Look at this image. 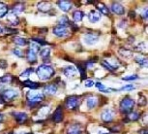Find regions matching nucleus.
<instances>
[{
	"instance_id": "b1692460",
	"label": "nucleus",
	"mask_w": 148,
	"mask_h": 134,
	"mask_svg": "<svg viewBox=\"0 0 148 134\" xmlns=\"http://www.w3.org/2000/svg\"><path fill=\"white\" fill-rule=\"evenodd\" d=\"M23 86H26L30 89H36L40 86V84L39 83H36V82H33V81H30V80H26V81H23Z\"/></svg>"
},
{
	"instance_id": "4c0bfd02",
	"label": "nucleus",
	"mask_w": 148,
	"mask_h": 134,
	"mask_svg": "<svg viewBox=\"0 0 148 134\" xmlns=\"http://www.w3.org/2000/svg\"><path fill=\"white\" fill-rule=\"evenodd\" d=\"M13 54L16 55L18 57H23V52H22L21 50H19V49H14Z\"/></svg>"
},
{
	"instance_id": "9b49d317",
	"label": "nucleus",
	"mask_w": 148,
	"mask_h": 134,
	"mask_svg": "<svg viewBox=\"0 0 148 134\" xmlns=\"http://www.w3.org/2000/svg\"><path fill=\"white\" fill-rule=\"evenodd\" d=\"M58 7L60 8L61 11L63 12H69L72 9L73 3L71 1H67V0H61V1H57Z\"/></svg>"
},
{
	"instance_id": "09e8293b",
	"label": "nucleus",
	"mask_w": 148,
	"mask_h": 134,
	"mask_svg": "<svg viewBox=\"0 0 148 134\" xmlns=\"http://www.w3.org/2000/svg\"><path fill=\"white\" fill-rule=\"evenodd\" d=\"M4 32V29H3V27H2L1 26H0V34H2V33Z\"/></svg>"
},
{
	"instance_id": "f257e3e1",
	"label": "nucleus",
	"mask_w": 148,
	"mask_h": 134,
	"mask_svg": "<svg viewBox=\"0 0 148 134\" xmlns=\"http://www.w3.org/2000/svg\"><path fill=\"white\" fill-rule=\"evenodd\" d=\"M36 74H37V76L40 80L46 81L54 76L55 70L53 69V67H51V65L42 64L36 69Z\"/></svg>"
},
{
	"instance_id": "473e14b6",
	"label": "nucleus",
	"mask_w": 148,
	"mask_h": 134,
	"mask_svg": "<svg viewBox=\"0 0 148 134\" xmlns=\"http://www.w3.org/2000/svg\"><path fill=\"white\" fill-rule=\"evenodd\" d=\"M51 55V48H44L40 50V55L44 58H47Z\"/></svg>"
},
{
	"instance_id": "f3484780",
	"label": "nucleus",
	"mask_w": 148,
	"mask_h": 134,
	"mask_svg": "<svg viewBox=\"0 0 148 134\" xmlns=\"http://www.w3.org/2000/svg\"><path fill=\"white\" fill-rule=\"evenodd\" d=\"M66 134H82V128L79 124H71L67 129Z\"/></svg>"
},
{
	"instance_id": "6e6552de",
	"label": "nucleus",
	"mask_w": 148,
	"mask_h": 134,
	"mask_svg": "<svg viewBox=\"0 0 148 134\" xmlns=\"http://www.w3.org/2000/svg\"><path fill=\"white\" fill-rule=\"evenodd\" d=\"M12 115H13L14 118H15L16 122L19 124H25L27 119H28L27 115L25 113H23V112H13Z\"/></svg>"
},
{
	"instance_id": "c9c22d12",
	"label": "nucleus",
	"mask_w": 148,
	"mask_h": 134,
	"mask_svg": "<svg viewBox=\"0 0 148 134\" xmlns=\"http://www.w3.org/2000/svg\"><path fill=\"white\" fill-rule=\"evenodd\" d=\"M133 89H135V86L133 85H127L125 86H122V88H119L118 90L119 91H130V90H133Z\"/></svg>"
},
{
	"instance_id": "ea45409f",
	"label": "nucleus",
	"mask_w": 148,
	"mask_h": 134,
	"mask_svg": "<svg viewBox=\"0 0 148 134\" xmlns=\"http://www.w3.org/2000/svg\"><path fill=\"white\" fill-rule=\"evenodd\" d=\"M30 49L34 50V51L37 52L38 51H40V46H39L38 44H36L35 42H31V44H30Z\"/></svg>"
},
{
	"instance_id": "72a5a7b5",
	"label": "nucleus",
	"mask_w": 148,
	"mask_h": 134,
	"mask_svg": "<svg viewBox=\"0 0 148 134\" xmlns=\"http://www.w3.org/2000/svg\"><path fill=\"white\" fill-rule=\"evenodd\" d=\"M96 88L99 89L100 91H102V93H110V88H107L106 86L103 85V84L101 82H97L96 83Z\"/></svg>"
},
{
	"instance_id": "a18cd8bd",
	"label": "nucleus",
	"mask_w": 148,
	"mask_h": 134,
	"mask_svg": "<svg viewBox=\"0 0 148 134\" xmlns=\"http://www.w3.org/2000/svg\"><path fill=\"white\" fill-rule=\"evenodd\" d=\"M138 76H136V75H131V76L124 77L123 78V81H133V80L138 79Z\"/></svg>"
},
{
	"instance_id": "423d86ee",
	"label": "nucleus",
	"mask_w": 148,
	"mask_h": 134,
	"mask_svg": "<svg viewBox=\"0 0 148 134\" xmlns=\"http://www.w3.org/2000/svg\"><path fill=\"white\" fill-rule=\"evenodd\" d=\"M27 99H28V102L34 103V104L37 105L44 99V94L40 93H34V91H31V93H27Z\"/></svg>"
},
{
	"instance_id": "a19ab883",
	"label": "nucleus",
	"mask_w": 148,
	"mask_h": 134,
	"mask_svg": "<svg viewBox=\"0 0 148 134\" xmlns=\"http://www.w3.org/2000/svg\"><path fill=\"white\" fill-rule=\"evenodd\" d=\"M136 51H144V50L147 49V47L145 46V44L143 43V42H141V43H139V45H138L136 46Z\"/></svg>"
},
{
	"instance_id": "c03bdc74",
	"label": "nucleus",
	"mask_w": 148,
	"mask_h": 134,
	"mask_svg": "<svg viewBox=\"0 0 148 134\" xmlns=\"http://www.w3.org/2000/svg\"><path fill=\"white\" fill-rule=\"evenodd\" d=\"M8 67V62L5 59H0V68L6 69Z\"/></svg>"
},
{
	"instance_id": "79ce46f5",
	"label": "nucleus",
	"mask_w": 148,
	"mask_h": 134,
	"mask_svg": "<svg viewBox=\"0 0 148 134\" xmlns=\"http://www.w3.org/2000/svg\"><path fill=\"white\" fill-rule=\"evenodd\" d=\"M84 85L86 88H92V86H94V81L91 79H87V80H85Z\"/></svg>"
},
{
	"instance_id": "c85d7f7f",
	"label": "nucleus",
	"mask_w": 148,
	"mask_h": 134,
	"mask_svg": "<svg viewBox=\"0 0 148 134\" xmlns=\"http://www.w3.org/2000/svg\"><path fill=\"white\" fill-rule=\"evenodd\" d=\"M119 54L122 55L123 57H126V58H130L133 57V52L130 50L127 49H120L119 50Z\"/></svg>"
},
{
	"instance_id": "5701e85b",
	"label": "nucleus",
	"mask_w": 148,
	"mask_h": 134,
	"mask_svg": "<svg viewBox=\"0 0 148 134\" xmlns=\"http://www.w3.org/2000/svg\"><path fill=\"white\" fill-rule=\"evenodd\" d=\"M83 16H84V14H83L82 11L76 10L74 13H73V19H74L75 22H79L82 21Z\"/></svg>"
},
{
	"instance_id": "9d476101",
	"label": "nucleus",
	"mask_w": 148,
	"mask_h": 134,
	"mask_svg": "<svg viewBox=\"0 0 148 134\" xmlns=\"http://www.w3.org/2000/svg\"><path fill=\"white\" fill-rule=\"evenodd\" d=\"M110 10L112 11V13L116 14V15H124L125 13V8L123 6L122 4L118 3V2H114V3L111 4V7H110Z\"/></svg>"
},
{
	"instance_id": "c756f323",
	"label": "nucleus",
	"mask_w": 148,
	"mask_h": 134,
	"mask_svg": "<svg viewBox=\"0 0 148 134\" xmlns=\"http://www.w3.org/2000/svg\"><path fill=\"white\" fill-rule=\"evenodd\" d=\"M8 14V7L7 5L3 3V2H0V18H3Z\"/></svg>"
},
{
	"instance_id": "f8f14e48",
	"label": "nucleus",
	"mask_w": 148,
	"mask_h": 134,
	"mask_svg": "<svg viewBox=\"0 0 148 134\" xmlns=\"http://www.w3.org/2000/svg\"><path fill=\"white\" fill-rule=\"evenodd\" d=\"M63 110L62 108L60 107V106H58L56 108V110L54 111L53 115H52V121L54 122H61L63 121Z\"/></svg>"
},
{
	"instance_id": "3c124183",
	"label": "nucleus",
	"mask_w": 148,
	"mask_h": 134,
	"mask_svg": "<svg viewBox=\"0 0 148 134\" xmlns=\"http://www.w3.org/2000/svg\"><path fill=\"white\" fill-rule=\"evenodd\" d=\"M2 88H2V86H0V90H2Z\"/></svg>"
},
{
	"instance_id": "f03ea898",
	"label": "nucleus",
	"mask_w": 148,
	"mask_h": 134,
	"mask_svg": "<svg viewBox=\"0 0 148 134\" xmlns=\"http://www.w3.org/2000/svg\"><path fill=\"white\" fill-rule=\"evenodd\" d=\"M135 107V101L130 96L124 97L119 105V110L122 114H129Z\"/></svg>"
},
{
	"instance_id": "412c9836",
	"label": "nucleus",
	"mask_w": 148,
	"mask_h": 134,
	"mask_svg": "<svg viewBox=\"0 0 148 134\" xmlns=\"http://www.w3.org/2000/svg\"><path fill=\"white\" fill-rule=\"evenodd\" d=\"M86 104L88 109H94L98 105V98L95 96H89L86 100Z\"/></svg>"
},
{
	"instance_id": "e433bc0d",
	"label": "nucleus",
	"mask_w": 148,
	"mask_h": 134,
	"mask_svg": "<svg viewBox=\"0 0 148 134\" xmlns=\"http://www.w3.org/2000/svg\"><path fill=\"white\" fill-rule=\"evenodd\" d=\"M32 41L35 42L36 44H38L39 46L40 45H47V42L43 40V39H40V38H32Z\"/></svg>"
},
{
	"instance_id": "cd10ccee",
	"label": "nucleus",
	"mask_w": 148,
	"mask_h": 134,
	"mask_svg": "<svg viewBox=\"0 0 148 134\" xmlns=\"http://www.w3.org/2000/svg\"><path fill=\"white\" fill-rule=\"evenodd\" d=\"M135 60H136V62L138 63L141 67H147L148 61H147V58L146 57H138H138H135Z\"/></svg>"
},
{
	"instance_id": "ddd939ff",
	"label": "nucleus",
	"mask_w": 148,
	"mask_h": 134,
	"mask_svg": "<svg viewBox=\"0 0 148 134\" xmlns=\"http://www.w3.org/2000/svg\"><path fill=\"white\" fill-rule=\"evenodd\" d=\"M64 75L68 78H74L75 76L77 75V68L75 66H72V65H69L64 68V71H63Z\"/></svg>"
},
{
	"instance_id": "58836bf2",
	"label": "nucleus",
	"mask_w": 148,
	"mask_h": 134,
	"mask_svg": "<svg viewBox=\"0 0 148 134\" xmlns=\"http://www.w3.org/2000/svg\"><path fill=\"white\" fill-rule=\"evenodd\" d=\"M32 72H33V68H28V69H26L25 71L22 72L21 76V77H28L29 75H31V74H32Z\"/></svg>"
},
{
	"instance_id": "393cba45",
	"label": "nucleus",
	"mask_w": 148,
	"mask_h": 134,
	"mask_svg": "<svg viewBox=\"0 0 148 134\" xmlns=\"http://www.w3.org/2000/svg\"><path fill=\"white\" fill-rule=\"evenodd\" d=\"M13 41L16 46H19V47H24V46H26V45H28V43H29L26 39L21 38V37H15Z\"/></svg>"
},
{
	"instance_id": "49530a36",
	"label": "nucleus",
	"mask_w": 148,
	"mask_h": 134,
	"mask_svg": "<svg viewBox=\"0 0 148 134\" xmlns=\"http://www.w3.org/2000/svg\"><path fill=\"white\" fill-rule=\"evenodd\" d=\"M142 18L144 19H147L148 18V12H147V9H144L143 12H142Z\"/></svg>"
},
{
	"instance_id": "dca6fc26",
	"label": "nucleus",
	"mask_w": 148,
	"mask_h": 134,
	"mask_svg": "<svg viewBox=\"0 0 148 134\" xmlns=\"http://www.w3.org/2000/svg\"><path fill=\"white\" fill-rule=\"evenodd\" d=\"M37 8H38V10L41 11V12L47 13L51 10L52 5L49 3V2H39L37 4Z\"/></svg>"
},
{
	"instance_id": "2f4dec72",
	"label": "nucleus",
	"mask_w": 148,
	"mask_h": 134,
	"mask_svg": "<svg viewBox=\"0 0 148 134\" xmlns=\"http://www.w3.org/2000/svg\"><path fill=\"white\" fill-rule=\"evenodd\" d=\"M58 23H59V26H68L69 24H70V21H69L68 17H66V16L60 17L59 19H58Z\"/></svg>"
},
{
	"instance_id": "7ed1b4c3",
	"label": "nucleus",
	"mask_w": 148,
	"mask_h": 134,
	"mask_svg": "<svg viewBox=\"0 0 148 134\" xmlns=\"http://www.w3.org/2000/svg\"><path fill=\"white\" fill-rule=\"evenodd\" d=\"M79 103H80V98L79 96H69L65 100L66 108L72 111L76 110L79 106Z\"/></svg>"
},
{
	"instance_id": "4468645a",
	"label": "nucleus",
	"mask_w": 148,
	"mask_h": 134,
	"mask_svg": "<svg viewBox=\"0 0 148 134\" xmlns=\"http://www.w3.org/2000/svg\"><path fill=\"white\" fill-rule=\"evenodd\" d=\"M88 19L91 22L95 23V22L100 21V19H101V14L98 12L97 10H91L88 14Z\"/></svg>"
},
{
	"instance_id": "1a4fd4ad",
	"label": "nucleus",
	"mask_w": 148,
	"mask_h": 134,
	"mask_svg": "<svg viewBox=\"0 0 148 134\" xmlns=\"http://www.w3.org/2000/svg\"><path fill=\"white\" fill-rule=\"evenodd\" d=\"M98 40H99V36L95 35V34H93V33H86V34L84 35V37H83V41H84V43L86 45H89V46L96 44L98 42Z\"/></svg>"
},
{
	"instance_id": "20e7f679",
	"label": "nucleus",
	"mask_w": 148,
	"mask_h": 134,
	"mask_svg": "<svg viewBox=\"0 0 148 134\" xmlns=\"http://www.w3.org/2000/svg\"><path fill=\"white\" fill-rule=\"evenodd\" d=\"M52 32H53V34L55 36H57V37H59V38L67 37V36L70 35V31H69L68 26H59V24L53 27V29H52Z\"/></svg>"
},
{
	"instance_id": "7c9ffc66",
	"label": "nucleus",
	"mask_w": 148,
	"mask_h": 134,
	"mask_svg": "<svg viewBox=\"0 0 148 134\" xmlns=\"http://www.w3.org/2000/svg\"><path fill=\"white\" fill-rule=\"evenodd\" d=\"M13 76L12 75H4V76L0 77V84H10L13 81Z\"/></svg>"
},
{
	"instance_id": "bb28decb",
	"label": "nucleus",
	"mask_w": 148,
	"mask_h": 134,
	"mask_svg": "<svg viewBox=\"0 0 148 134\" xmlns=\"http://www.w3.org/2000/svg\"><path fill=\"white\" fill-rule=\"evenodd\" d=\"M102 65L103 67H105L106 69H108V71H110V72H112L114 70H116L118 67L115 66V65H113L112 63H110V62H108V60H103L102 61Z\"/></svg>"
},
{
	"instance_id": "de8ad7c7",
	"label": "nucleus",
	"mask_w": 148,
	"mask_h": 134,
	"mask_svg": "<svg viewBox=\"0 0 148 134\" xmlns=\"http://www.w3.org/2000/svg\"><path fill=\"white\" fill-rule=\"evenodd\" d=\"M138 133H139V134H147V133H148V131H147L146 128H142L141 130H139V131H138Z\"/></svg>"
},
{
	"instance_id": "f704fd0d",
	"label": "nucleus",
	"mask_w": 148,
	"mask_h": 134,
	"mask_svg": "<svg viewBox=\"0 0 148 134\" xmlns=\"http://www.w3.org/2000/svg\"><path fill=\"white\" fill-rule=\"evenodd\" d=\"M77 69H79V73H80V79L83 81L84 79H86V73H85L84 68L82 67L80 65H77Z\"/></svg>"
},
{
	"instance_id": "a211bd4d",
	"label": "nucleus",
	"mask_w": 148,
	"mask_h": 134,
	"mask_svg": "<svg viewBox=\"0 0 148 134\" xmlns=\"http://www.w3.org/2000/svg\"><path fill=\"white\" fill-rule=\"evenodd\" d=\"M26 58L30 63L36 62V61H37V52H36L34 50L29 48V50L27 51V54H26Z\"/></svg>"
},
{
	"instance_id": "4be33fe9",
	"label": "nucleus",
	"mask_w": 148,
	"mask_h": 134,
	"mask_svg": "<svg viewBox=\"0 0 148 134\" xmlns=\"http://www.w3.org/2000/svg\"><path fill=\"white\" fill-rule=\"evenodd\" d=\"M139 118H140V114L138 113V112H130L129 114H127L125 119H127L129 122H136L138 121Z\"/></svg>"
},
{
	"instance_id": "a878e982",
	"label": "nucleus",
	"mask_w": 148,
	"mask_h": 134,
	"mask_svg": "<svg viewBox=\"0 0 148 134\" xmlns=\"http://www.w3.org/2000/svg\"><path fill=\"white\" fill-rule=\"evenodd\" d=\"M24 4L23 3H21V2H18V3L15 4L12 8V13L16 14V13H21L24 11Z\"/></svg>"
},
{
	"instance_id": "8fccbe9b",
	"label": "nucleus",
	"mask_w": 148,
	"mask_h": 134,
	"mask_svg": "<svg viewBox=\"0 0 148 134\" xmlns=\"http://www.w3.org/2000/svg\"><path fill=\"white\" fill-rule=\"evenodd\" d=\"M2 119H3V117H2V115H0V122H2Z\"/></svg>"
},
{
	"instance_id": "37998d69",
	"label": "nucleus",
	"mask_w": 148,
	"mask_h": 134,
	"mask_svg": "<svg viewBox=\"0 0 148 134\" xmlns=\"http://www.w3.org/2000/svg\"><path fill=\"white\" fill-rule=\"evenodd\" d=\"M146 98H145V96H140L139 97V100H138V105L139 106H144L146 105Z\"/></svg>"
},
{
	"instance_id": "39448f33",
	"label": "nucleus",
	"mask_w": 148,
	"mask_h": 134,
	"mask_svg": "<svg viewBox=\"0 0 148 134\" xmlns=\"http://www.w3.org/2000/svg\"><path fill=\"white\" fill-rule=\"evenodd\" d=\"M18 96V93L15 89H6L4 90L1 94L2 99L4 100V102H11L13 100H15L16 97Z\"/></svg>"
},
{
	"instance_id": "0eeeda50",
	"label": "nucleus",
	"mask_w": 148,
	"mask_h": 134,
	"mask_svg": "<svg viewBox=\"0 0 148 134\" xmlns=\"http://www.w3.org/2000/svg\"><path fill=\"white\" fill-rule=\"evenodd\" d=\"M101 119L104 122L110 124L114 119V112L111 109H106V110L101 114Z\"/></svg>"
},
{
	"instance_id": "2eb2a0df",
	"label": "nucleus",
	"mask_w": 148,
	"mask_h": 134,
	"mask_svg": "<svg viewBox=\"0 0 148 134\" xmlns=\"http://www.w3.org/2000/svg\"><path fill=\"white\" fill-rule=\"evenodd\" d=\"M44 91L47 95H54L57 93V86L53 84H49L44 88Z\"/></svg>"
},
{
	"instance_id": "aec40b11",
	"label": "nucleus",
	"mask_w": 148,
	"mask_h": 134,
	"mask_svg": "<svg viewBox=\"0 0 148 134\" xmlns=\"http://www.w3.org/2000/svg\"><path fill=\"white\" fill-rule=\"evenodd\" d=\"M96 7H97V11L99 12L100 14H104V15H108L110 14V11H108V8L106 6L105 3H102V2H98L96 4Z\"/></svg>"
},
{
	"instance_id": "6ab92c4d",
	"label": "nucleus",
	"mask_w": 148,
	"mask_h": 134,
	"mask_svg": "<svg viewBox=\"0 0 148 134\" xmlns=\"http://www.w3.org/2000/svg\"><path fill=\"white\" fill-rule=\"evenodd\" d=\"M7 21H9L13 26H18V24L19 23V19L18 18V16H16V14H14V13L8 14V15H7Z\"/></svg>"
},
{
	"instance_id": "603ef678",
	"label": "nucleus",
	"mask_w": 148,
	"mask_h": 134,
	"mask_svg": "<svg viewBox=\"0 0 148 134\" xmlns=\"http://www.w3.org/2000/svg\"><path fill=\"white\" fill-rule=\"evenodd\" d=\"M27 134H32V133H27Z\"/></svg>"
}]
</instances>
